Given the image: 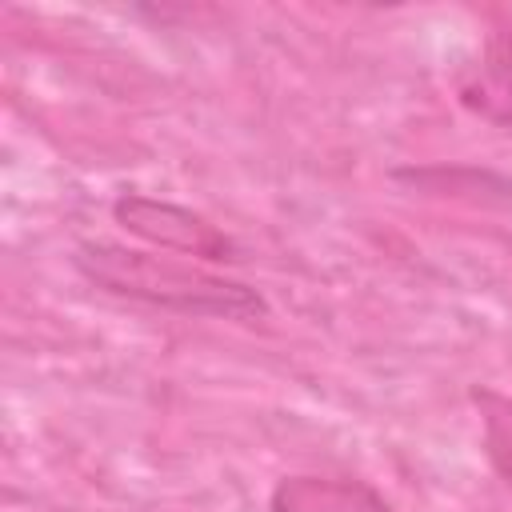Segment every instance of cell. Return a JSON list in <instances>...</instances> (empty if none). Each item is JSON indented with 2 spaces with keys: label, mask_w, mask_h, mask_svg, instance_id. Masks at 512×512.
I'll return each instance as SVG.
<instances>
[{
  "label": "cell",
  "mask_w": 512,
  "mask_h": 512,
  "mask_svg": "<svg viewBox=\"0 0 512 512\" xmlns=\"http://www.w3.org/2000/svg\"><path fill=\"white\" fill-rule=\"evenodd\" d=\"M272 512H388V504L360 480L292 476L276 484Z\"/></svg>",
  "instance_id": "cell-4"
},
{
  "label": "cell",
  "mask_w": 512,
  "mask_h": 512,
  "mask_svg": "<svg viewBox=\"0 0 512 512\" xmlns=\"http://www.w3.org/2000/svg\"><path fill=\"white\" fill-rule=\"evenodd\" d=\"M476 404H480V416H484L488 456L512 488V400L496 396V392H476Z\"/></svg>",
  "instance_id": "cell-5"
},
{
  "label": "cell",
  "mask_w": 512,
  "mask_h": 512,
  "mask_svg": "<svg viewBox=\"0 0 512 512\" xmlns=\"http://www.w3.org/2000/svg\"><path fill=\"white\" fill-rule=\"evenodd\" d=\"M76 268L84 272L88 284L140 300L164 312L180 316H224V320H252L264 312V296L248 284L212 276L192 264H176L168 256L144 252V248H124V244H80L76 248Z\"/></svg>",
  "instance_id": "cell-1"
},
{
  "label": "cell",
  "mask_w": 512,
  "mask_h": 512,
  "mask_svg": "<svg viewBox=\"0 0 512 512\" xmlns=\"http://www.w3.org/2000/svg\"><path fill=\"white\" fill-rule=\"evenodd\" d=\"M456 92L476 116L512 128V36H492L480 60L460 76Z\"/></svg>",
  "instance_id": "cell-3"
},
{
  "label": "cell",
  "mask_w": 512,
  "mask_h": 512,
  "mask_svg": "<svg viewBox=\"0 0 512 512\" xmlns=\"http://www.w3.org/2000/svg\"><path fill=\"white\" fill-rule=\"evenodd\" d=\"M112 216H116V224H124L132 236H140L152 248H168V252H180V256L216 260V264L220 260H240L236 244L216 224H208L204 216H196L180 204L128 192L112 204Z\"/></svg>",
  "instance_id": "cell-2"
}]
</instances>
